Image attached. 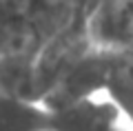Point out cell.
<instances>
[{"instance_id":"cell-3","label":"cell","mask_w":133,"mask_h":131,"mask_svg":"<svg viewBox=\"0 0 133 131\" xmlns=\"http://www.w3.org/2000/svg\"><path fill=\"white\" fill-rule=\"evenodd\" d=\"M69 2L71 0H40V5H42V14H44V22H47L49 31H58V29H53L51 24H49V18H60V16H64L66 11H69Z\"/></svg>"},{"instance_id":"cell-4","label":"cell","mask_w":133,"mask_h":131,"mask_svg":"<svg viewBox=\"0 0 133 131\" xmlns=\"http://www.w3.org/2000/svg\"><path fill=\"white\" fill-rule=\"evenodd\" d=\"M9 24H11V16H7L0 7V56L5 51V40H7V31H9Z\"/></svg>"},{"instance_id":"cell-1","label":"cell","mask_w":133,"mask_h":131,"mask_svg":"<svg viewBox=\"0 0 133 131\" xmlns=\"http://www.w3.org/2000/svg\"><path fill=\"white\" fill-rule=\"evenodd\" d=\"M0 131H133V122L104 89L69 102L0 91Z\"/></svg>"},{"instance_id":"cell-2","label":"cell","mask_w":133,"mask_h":131,"mask_svg":"<svg viewBox=\"0 0 133 131\" xmlns=\"http://www.w3.org/2000/svg\"><path fill=\"white\" fill-rule=\"evenodd\" d=\"M84 22L93 47H133V0H98L84 16Z\"/></svg>"}]
</instances>
